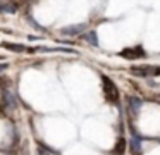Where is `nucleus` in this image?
I'll list each match as a JSON object with an SVG mask.
<instances>
[{"label":"nucleus","instance_id":"6e6552de","mask_svg":"<svg viewBox=\"0 0 160 155\" xmlns=\"http://www.w3.org/2000/svg\"><path fill=\"white\" fill-rule=\"evenodd\" d=\"M124 152H126V140H124V138H119L117 145L114 147V153L121 155V153H124Z\"/></svg>","mask_w":160,"mask_h":155},{"label":"nucleus","instance_id":"9d476101","mask_svg":"<svg viewBox=\"0 0 160 155\" xmlns=\"http://www.w3.org/2000/svg\"><path fill=\"white\" fill-rule=\"evenodd\" d=\"M16 9L14 3H0V12H16Z\"/></svg>","mask_w":160,"mask_h":155},{"label":"nucleus","instance_id":"0eeeda50","mask_svg":"<svg viewBox=\"0 0 160 155\" xmlns=\"http://www.w3.org/2000/svg\"><path fill=\"white\" fill-rule=\"evenodd\" d=\"M83 40L88 41V43H91L93 47H97V45H98L97 33H95V31H88V33H84V34H83Z\"/></svg>","mask_w":160,"mask_h":155},{"label":"nucleus","instance_id":"423d86ee","mask_svg":"<svg viewBox=\"0 0 160 155\" xmlns=\"http://www.w3.org/2000/svg\"><path fill=\"white\" fill-rule=\"evenodd\" d=\"M129 147H131V152H132L134 155H139V153H141V143H139L138 136H132V138H131V141H129Z\"/></svg>","mask_w":160,"mask_h":155},{"label":"nucleus","instance_id":"1a4fd4ad","mask_svg":"<svg viewBox=\"0 0 160 155\" xmlns=\"http://www.w3.org/2000/svg\"><path fill=\"white\" fill-rule=\"evenodd\" d=\"M4 48H7V50H14V52H24L26 47H22V45H16V43H4Z\"/></svg>","mask_w":160,"mask_h":155},{"label":"nucleus","instance_id":"7ed1b4c3","mask_svg":"<svg viewBox=\"0 0 160 155\" xmlns=\"http://www.w3.org/2000/svg\"><path fill=\"white\" fill-rule=\"evenodd\" d=\"M121 57H124V59H139V57H145V50H143L141 47H132V48H126V50H122L121 54Z\"/></svg>","mask_w":160,"mask_h":155},{"label":"nucleus","instance_id":"f257e3e1","mask_svg":"<svg viewBox=\"0 0 160 155\" xmlns=\"http://www.w3.org/2000/svg\"><path fill=\"white\" fill-rule=\"evenodd\" d=\"M102 86H103V95H105V98L108 100V102H117V98H119V90H117V86L112 83V79L110 78H107V76H102Z\"/></svg>","mask_w":160,"mask_h":155},{"label":"nucleus","instance_id":"9b49d317","mask_svg":"<svg viewBox=\"0 0 160 155\" xmlns=\"http://www.w3.org/2000/svg\"><path fill=\"white\" fill-rule=\"evenodd\" d=\"M40 155H50V153H48V150H45L43 147H40Z\"/></svg>","mask_w":160,"mask_h":155},{"label":"nucleus","instance_id":"20e7f679","mask_svg":"<svg viewBox=\"0 0 160 155\" xmlns=\"http://www.w3.org/2000/svg\"><path fill=\"white\" fill-rule=\"evenodd\" d=\"M86 29V24H72V26H66L60 29L62 34H67V36H76V34L83 33Z\"/></svg>","mask_w":160,"mask_h":155},{"label":"nucleus","instance_id":"f03ea898","mask_svg":"<svg viewBox=\"0 0 160 155\" xmlns=\"http://www.w3.org/2000/svg\"><path fill=\"white\" fill-rule=\"evenodd\" d=\"M131 72L136 76H158L160 67H157V65H143V67H132Z\"/></svg>","mask_w":160,"mask_h":155},{"label":"nucleus","instance_id":"39448f33","mask_svg":"<svg viewBox=\"0 0 160 155\" xmlns=\"http://www.w3.org/2000/svg\"><path fill=\"white\" fill-rule=\"evenodd\" d=\"M128 103H129V110H131L132 116H138V112L141 110V98H138V96H129Z\"/></svg>","mask_w":160,"mask_h":155}]
</instances>
